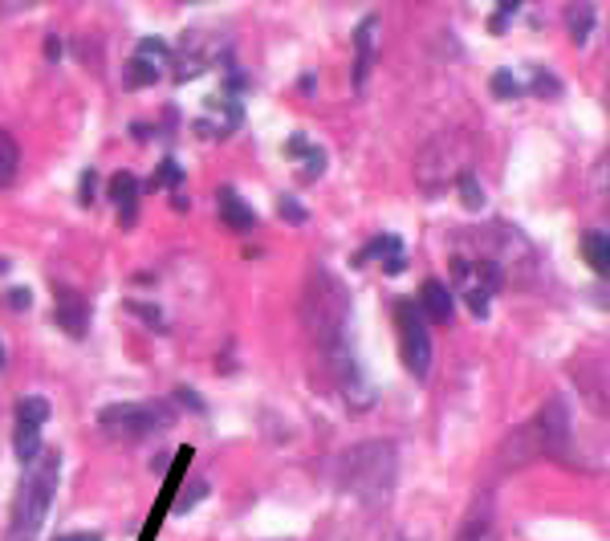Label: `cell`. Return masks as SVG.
I'll list each match as a JSON object with an SVG mask.
<instances>
[{
	"label": "cell",
	"instance_id": "32",
	"mask_svg": "<svg viewBox=\"0 0 610 541\" xmlns=\"http://www.w3.org/2000/svg\"><path fill=\"white\" fill-rule=\"evenodd\" d=\"M94 188H98V175H94V171H86V175H82V192H78V204H82V208H90V204H94Z\"/></svg>",
	"mask_w": 610,
	"mask_h": 541
},
{
	"label": "cell",
	"instance_id": "29",
	"mask_svg": "<svg viewBox=\"0 0 610 541\" xmlns=\"http://www.w3.org/2000/svg\"><path fill=\"white\" fill-rule=\"evenodd\" d=\"M513 13H517V0H505V5H501V13H493V17H488V29H493V33H505Z\"/></svg>",
	"mask_w": 610,
	"mask_h": 541
},
{
	"label": "cell",
	"instance_id": "39",
	"mask_svg": "<svg viewBox=\"0 0 610 541\" xmlns=\"http://www.w3.org/2000/svg\"><path fill=\"white\" fill-rule=\"evenodd\" d=\"M9 265H13V261H5V257H0V273H9Z\"/></svg>",
	"mask_w": 610,
	"mask_h": 541
},
{
	"label": "cell",
	"instance_id": "33",
	"mask_svg": "<svg viewBox=\"0 0 610 541\" xmlns=\"http://www.w3.org/2000/svg\"><path fill=\"white\" fill-rule=\"evenodd\" d=\"M5 302H9L13 310H29V302H33V297H29V289H25V285H13V289L5 293Z\"/></svg>",
	"mask_w": 610,
	"mask_h": 541
},
{
	"label": "cell",
	"instance_id": "24",
	"mask_svg": "<svg viewBox=\"0 0 610 541\" xmlns=\"http://www.w3.org/2000/svg\"><path fill=\"white\" fill-rule=\"evenodd\" d=\"M456 188H460V204H464L468 212H480V208H484V188H480L476 171H464V175L456 179Z\"/></svg>",
	"mask_w": 610,
	"mask_h": 541
},
{
	"label": "cell",
	"instance_id": "38",
	"mask_svg": "<svg viewBox=\"0 0 610 541\" xmlns=\"http://www.w3.org/2000/svg\"><path fill=\"white\" fill-rule=\"evenodd\" d=\"M5 363H9V350H5V346H0V371H5Z\"/></svg>",
	"mask_w": 610,
	"mask_h": 541
},
{
	"label": "cell",
	"instance_id": "19",
	"mask_svg": "<svg viewBox=\"0 0 610 541\" xmlns=\"http://www.w3.org/2000/svg\"><path fill=\"white\" fill-rule=\"evenodd\" d=\"M391 253H403V240L399 236H391V232H383V236H375V240H366V245L354 253V265L362 269V265H371V261H387Z\"/></svg>",
	"mask_w": 610,
	"mask_h": 541
},
{
	"label": "cell",
	"instance_id": "25",
	"mask_svg": "<svg viewBox=\"0 0 610 541\" xmlns=\"http://www.w3.org/2000/svg\"><path fill=\"white\" fill-rule=\"evenodd\" d=\"M488 90H493V98H501V102L521 98V82L513 78V70H497V74H493V82H488Z\"/></svg>",
	"mask_w": 610,
	"mask_h": 541
},
{
	"label": "cell",
	"instance_id": "8",
	"mask_svg": "<svg viewBox=\"0 0 610 541\" xmlns=\"http://www.w3.org/2000/svg\"><path fill=\"white\" fill-rule=\"evenodd\" d=\"M49 399L45 395H29L17 403V428H13V448H17V460L29 464L37 452H41V428L49 424Z\"/></svg>",
	"mask_w": 610,
	"mask_h": 541
},
{
	"label": "cell",
	"instance_id": "26",
	"mask_svg": "<svg viewBox=\"0 0 610 541\" xmlns=\"http://www.w3.org/2000/svg\"><path fill=\"white\" fill-rule=\"evenodd\" d=\"M127 310H131L135 318H143V322H147L155 334H167V318H163V310H159V306H151V302H135V297H131Z\"/></svg>",
	"mask_w": 610,
	"mask_h": 541
},
{
	"label": "cell",
	"instance_id": "35",
	"mask_svg": "<svg viewBox=\"0 0 610 541\" xmlns=\"http://www.w3.org/2000/svg\"><path fill=\"white\" fill-rule=\"evenodd\" d=\"M131 139H135V143H147V139H151V127H147V123H131Z\"/></svg>",
	"mask_w": 610,
	"mask_h": 541
},
{
	"label": "cell",
	"instance_id": "37",
	"mask_svg": "<svg viewBox=\"0 0 610 541\" xmlns=\"http://www.w3.org/2000/svg\"><path fill=\"white\" fill-rule=\"evenodd\" d=\"M45 53H49V62H57V57H61V41H57V37H49V45H45Z\"/></svg>",
	"mask_w": 610,
	"mask_h": 541
},
{
	"label": "cell",
	"instance_id": "27",
	"mask_svg": "<svg viewBox=\"0 0 610 541\" xmlns=\"http://www.w3.org/2000/svg\"><path fill=\"white\" fill-rule=\"evenodd\" d=\"M151 184H155V188H179V184H183V167H179L175 159H163Z\"/></svg>",
	"mask_w": 610,
	"mask_h": 541
},
{
	"label": "cell",
	"instance_id": "2",
	"mask_svg": "<svg viewBox=\"0 0 610 541\" xmlns=\"http://www.w3.org/2000/svg\"><path fill=\"white\" fill-rule=\"evenodd\" d=\"M395 480H399V444L395 440L354 444L338 460V485L362 509H383V505H391Z\"/></svg>",
	"mask_w": 610,
	"mask_h": 541
},
{
	"label": "cell",
	"instance_id": "36",
	"mask_svg": "<svg viewBox=\"0 0 610 541\" xmlns=\"http://www.w3.org/2000/svg\"><path fill=\"white\" fill-rule=\"evenodd\" d=\"M57 541H102V533H66V537H57Z\"/></svg>",
	"mask_w": 610,
	"mask_h": 541
},
{
	"label": "cell",
	"instance_id": "18",
	"mask_svg": "<svg viewBox=\"0 0 610 541\" xmlns=\"http://www.w3.org/2000/svg\"><path fill=\"white\" fill-rule=\"evenodd\" d=\"M582 257H586V265H590L598 277H606V265H610V240H606L602 228H594V232L582 236Z\"/></svg>",
	"mask_w": 610,
	"mask_h": 541
},
{
	"label": "cell",
	"instance_id": "16",
	"mask_svg": "<svg viewBox=\"0 0 610 541\" xmlns=\"http://www.w3.org/2000/svg\"><path fill=\"white\" fill-rule=\"evenodd\" d=\"M216 204H220V220H224L228 228H236V232H253V228H257V212L240 200V192L220 188V192H216Z\"/></svg>",
	"mask_w": 610,
	"mask_h": 541
},
{
	"label": "cell",
	"instance_id": "34",
	"mask_svg": "<svg viewBox=\"0 0 610 541\" xmlns=\"http://www.w3.org/2000/svg\"><path fill=\"white\" fill-rule=\"evenodd\" d=\"M403 269H407V253H391V257L383 261V273H387V277H399Z\"/></svg>",
	"mask_w": 610,
	"mask_h": 541
},
{
	"label": "cell",
	"instance_id": "12",
	"mask_svg": "<svg viewBox=\"0 0 610 541\" xmlns=\"http://www.w3.org/2000/svg\"><path fill=\"white\" fill-rule=\"evenodd\" d=\"M375 37H379V17H362L358 29H354V90L362 94L366 78H371V66H375Z\"/></svg>",
	"mask_w": 610,
	"mask_h": 541
},
{
	"label": "cell",
	"instance_id": "28",
	"mask_svg": "<svg viewBox=\"0 0 610 541\" xmlns=\"http://www.w3.org/2000/svg\"><path fill=\"white\" fill-rule=\"evenodd\" d=\"M464 302H468V310L476 318H488V293L480 285H464Z\"/></svg>",
	"mask_w": 610,
	"mask_h": 541
},
{
	"label": "cell",
	"instance_id": "1",
	"mask_svg": "<svg viewBox=\"0 0 610 541\" xmlns=\"http://www.w3.org/2000/svg\"><path fill=\"white\" fill-rule=\"evenodd\" d=\"M301 318H305V326H310V338L318 342V350L326 354V363L334 367L346 403L354 411L371 407L375 391L362 379V371L354 363V350H350V297H346V285L334 273H314L310 289H305V297H301Z\"/></svg>",
	"mask_w": 610,
	"mask_h": 541
},
{
	"label": "cell",
	"instance_id": "30",
	"mask_svg": "<svg viewBox=\"0 0 610 541\" xmlns=\"http://www.w3.org/2000/svg\"><path fill=\"white\" fill-rule=\"evenodd\" d=\"M281 216H285L289 224H305V220H310V212H305L301 204H293L289 196H281Z\"/></svg>",
	"mask_w": 610,
	"mask_h": 541
},
{
	"label": "cell",
	"instance_id": "14",
	"mask_svg": "<svg viewBox=\"0 0 610 541\" xmlns=\"http://www.w3.org/2000/svg\"><path fill=\"white\" fill-rule=\"evenodd\" d=\"M415 310L423 314V322H448V318L456 314L452 289H448L444 281H436V277H427V281L419 285V302H415Z\"/></svg>",
	"mask_w": 610,
	"mask_h": 541
},
{
	"label": "cell",
	"instance_id": "4",
	"mask_svg": "<svg viewBox=\"0 0 610 541\" xmlns=\"http://www.w3.org/2000/svg\"><path fill=\"white\" fill-rule=\"evenodd\" d=\"M57 476H61V456L53 448H41L29 464H25V480L13 505V521H9V541H33L49 517L53 493H57Z\"/></svg>",
	"mask_w": 610,
	"mask_h": 541
},
{
	"label": "cell",
	"instance_id": "22",
	"mask_svg": "<svg viewBox=\"0 0 610 541\" xmlns=\"http://www.w3.org/2000/svg\"><path fill=\"white\" fill-rule=\"evenodd\" d=\"M208 493H212V485H208V480L192 476L188 485H183V493L175 497V505H171V509H175V513L183 517V513H192V505H196V501H208Z\"/></svg>",
	"mask_w": 610,
	"mask_h": 541
},
{
	"label": "cell",
	"instance_id": "13",
	"mask_svg": "<svg viewBox=\"0 0 610 541\" xmlns=\"http://www.w3.org/2000/svg\"><path fill=\"white\" fill-rule=\"evenodd\" d=\"M57 326L70 338H86L90 334V302L86 293L74 289H57Z\"/></svg>",
	"mask_w": 610,
	"mask_h": 541
},
{
	"label": "cell",
	"instance_id": "21",
	"mask_svg": "<svg viewBox=\"0 0 610 541\" xmlns=\"http://www.w3.org/2000/svg\"><path fill=\"white\" fill-rule=\"evenodd\" d=\"M594 29H598V13H594L590 5H574V9H570V33H574V45H586Z\"/></svg>",
	"mask_w": 610,
	"mask_h": 541
},
{
	"label": "cell",
	"instance_id": "5",
	"mask_svg": "<svg viewBox=\"0 0 610 541\" xmlns=\"http://www.w3.org/2000/svg\"><path fill=\"white\" fill-rule=\"evenodd\" d=\"M163 428V411L151 403H110L98 411V432L106 440H122V444H139L147 436H155Z\"/></svg>",
	"mask_w": 610,
	"mask_h": 541
},
{
	"label": "cell",
	"instance_id": "9",
	"mask_svg": "<svg viewBox=\"0 0 610 541\" xmlns=\"http://www.w3.org/2000/svg\"><path fill=\"white\" fill-rule=\"evenodd\" d=\"M171 57H175V49L163 41V37H143L139 41V49H135V57L127 62V90H147V86H155L159 78H163V70L171 66Z\"/></svg>",
	"mask_w": 610,
	"mask_h": 541
},
{
	"label": "cell",
	"instance_id": "7",
	"mask_svg": "<svg viewBox=\"0 0 610 541\" xmlns=\"http://www.w3.org/2000/svg\"><path fill=\"white\" fill-rule=\"evenodd\" d=\"M464 171H472V167H464V155H444V139H436L432 147H423V155H419V163H415V179H419V188L427 192V200H436L452 179H460Z\"/></svg>",
	"mask_w": 610,
	"mask_h": 541
},
{
	"label": "cell",
	"instance_id": "10",
	"mask_svg": "<svg viewBox=\"0 0 610 541\" xmlns=\"http://www.w3.org/2000/svg\"><path fill=\"white\" fill-rule=\"evenodd\" d=\"M244 123V106L240 98H228V94H212L208 98V114L196 123L200 135H212V139H228L232 131H240Z\"/></svg>",
	"mask_w": 610,
	"mask_h": 541
},
{
	"label": "cell",
	"instance_id": "11",
	"mask_svg": "<svg viewBox=\"0 0 610 541\" xmlns=\"http://www.w3.org/2000/svg\"><path fill=\"white\" fill-rule=\"evenodd\" d=\"M456 541H501V529H497V501H493V493H480V497L472 501V509H468L464 521H460Z\"/></svg>",
	"mask_w": 610,
	"mask_h": 541
},
{
	"label": "cell",
	"instance_id": "3",
	"mask_svg": "<svg viewBox=\"0 0 610 541\" xmlns=\"http://www.w3.org/2000/svg\"><path fill=\"white\" fill-rule=\"evenodd\" d=\"M570 452V403L562 399V395H554L549 399L529 424H521L509 440H505V448H501V464L505 468H521V464H529V460H541V456H566Z\"/></svg>",
	"mask_w": 610,
	"mask_h": 541
},
{
	"label": "cell",
	"instance_id": "15",
	"mask_svg": "<svg viewBox=\"0 0 610 541\" xmlns=\"http://www.w3.org/2000/svg\"><path fill=\"white\" fill-rule=\"evenodd\" d=\"M106 196H110V204L118 208L122 228H131V224H135V212H139V179H135L131 171H118V175L110 179Z\"/></svg>",
	"mask_w": 610,
	"mask_h": 541
},
{
	"label": "cell",
	"instance_id": "20",
	"mask_svg": "<svg viewBox=\"0 0 610 541\" xmlns=\"http://www.w3.org/2000/svg\"><path fill=\"white\" fill-rule=\"evenodd\" d=\"M17 171H21V147H17L13 131L0 127V188H9L17 179Z\"/></svg>",
	"mask_w": 610,
	"mask_h": 541
},
{
	"label": "cell",
	"instance_id": "17",
	"mask_svg": "<svg viewBox=\"0 0 610 541\" xmlns=\"http://www.w3.org/2000/svg\"><path fill=\"white\" fill-rule=\"evenodd\" d=\"M285 151H289V155H297V151L305 155V171H301L305 184H314V179L326 171V151H322V147H314V143L305 139V135H293V139L285 143Z\"/></svg>",
	"mask_w": 610,
	"mask_h": 541
},
{
	"label": "cell",
	"instance_id": "6",
	"mask_svg": "<svg viewBox=\"0 0 610 541\" xmlns=\"http://www.w3.org/2000/svg\"><path fill=\"white\" fill-rule=\"evenodd\" d=\"M399 342H403V363L411 371V379H427L432 375V330H427L423 314L415 310V302H399Z\"/></svg>",
	"mask_w": 610,
	"mask_h": 541
},
{
	"label": "cell",
	"instance_id": "23",
	"mask_svg": "<svg viewBox=\"0 0 610 541\" xmlns=\"http://www.w3.org/2000/svg\"><path fill=\"white\" fill-rule=\"evenodd\" d=\"M529 90H533L537 98H545V102H554V98L562 94V82L549 74L545 66H529Z\"/></svg>",
	"mask_w": 610,
	"mask_h": 541
},
{
	"label": "cell",
	"instance_id": "31",
	"mask_svg": "<svg viewBox=\"0 0 610 541\" xmlns=\"http://www.w3.org/2000/svg\"><path fill=\"white\" fill-rule=\"evenodd\" d=\"M171 395H175V399H179L183 407H188V411H204V399H200V395H196L192 387H175Z\"/></svg>",
	"mask_w": 610,
	"mask_h": 541
}]
</instances>
